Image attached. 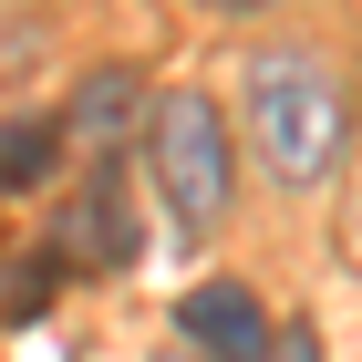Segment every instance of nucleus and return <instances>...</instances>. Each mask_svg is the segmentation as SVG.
<instances>
[{
	"label": "nucleus",
	"mask_w": 362,
	"mask_h": 362,
	"mask_svg": "<svg viewBox=\"0 0 362 362\" xmlns=\"http://www.w3.org/2000/svg\"><path fill=\"white\" fill-rule=\"evenodd\" d=\"M249 124H259L269 176H290V187H321V176L341 166V135H352L341 83H332L310 52H269V62H249Z\"/></svg>",
	"instance_id": "f257e3e1"
},
{
	"label": "nucleus",
	"mask_w": 362,
	"mask_h": 362,
	"mask_svg": "<svg viewBox=\"0 0 362 362\" xmlns=\"http://www.w3.org/2000/svg\"><path fill=\"white\" fill-rule=\"evenodd\" d=\"M145 124H156V187H166L176 228H218L228 218V124H218V104L176 93Z\"/></svg>",
	"instance_id": "f03ea898"
},
{
	"label": "nucleus",
	"mask_w": 362,
	"mask_h": 362,
	"mask_svg": "<svg viewBox=\"0 0 362 362\" xmlns=\"http://www.w3.org/2000/svg\"><path fill=\"white\" fill-rule=\"evenodd\" d=\"M176 332H187L207 362H259V352H269L259 290H238V279H207V290H187V300H176Z\"/></svg>",
	"instance_id": "7ed1b4c3"
},
{
	"label": "nucleus",
	"mask_w": 362,
	"mask_h": 362,
	"mask_svg": "<svg viewBox=\"0 0 362 362\" xmlns=\"http://www.w3.org/2000/svg\"><path fill=\"white\" fill-rule=\"evenodd\" d=\"M124 114H145V83H135V73H93V83L73 93V135H83V145H114Z\"/></svg>",
	"instance_id": "20e7f679"
},
{
	"label": "nucleus",
	"mask_w": 362,
	"mask_h": 362,
	"mask_svg": "<svg viewBox=\"0 0 362 362\" xmlns=\"http://www.w3.org/2000/svg\"><path fill=\"white\" fill-rule=\"evenodd\" d=\"M73 249L83 259H124L135 249V218H124V187H114V176H93V197L73 207Z\"/></svg>",
	"instance_id": "39448f33"
},
{
	"label": "nucleus",
	"mask_w": 362,
	"mask_h": 362,
	"mask_svg": "<svg viewBox=\"0 0 362 362\" xmlns=\"http://www.w3.org/2000/svg\"><path fill=\"white\" fill-rule=\"evenodd\" d=\"M52 124H11V135H0V187H42V176H52Z\"/></svg>",
	"instance_id": "423d86ee"
},
{
	"label": "nucleus",
	"mask_w": 362,
	"mask_h": 362,
	"mask_svg": "<svg viewBox=\"0 0 362 362\" xmlns=\"http://www.w3.org/2000/svg\"><path fill=\"white\" fill-rule=\"evenodd\" d=\"M279 362H321V341H310V332H279Z\"/></svg>",
	"instance_id": "0eeeda50"
},
{
	"label": "nucleus",
	"mask_w": 362,
	"mask_h": 362,
	"mask_svg": "<svg viewBox=\"0 0 362 362\" xmlns=\"http://www.w3.org/2000/svg\"><path fill=\"white\" fill-rule=\"evenodd\" d=\"M218 11H259V0H218Z\"/></svg>",
	"instance_id": "6e6552de"
}]
</instances>
